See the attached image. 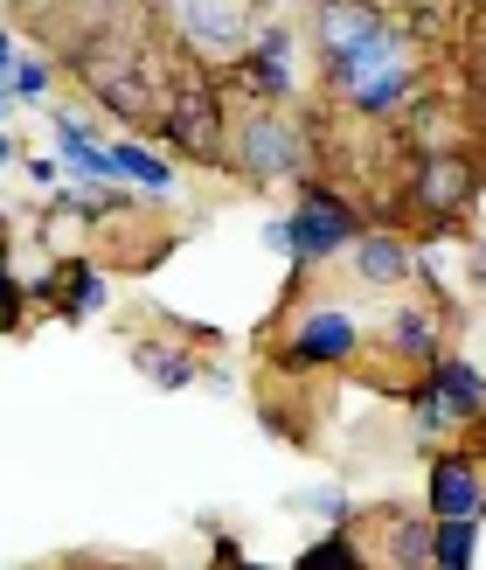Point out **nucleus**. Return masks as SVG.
I'll return each mask as SVG.
<instances>
[{
	"label": "nucleus",
	"mask_w": 486,
	"mask_h": 570,
	"mask_svg": "<svg viewBox=\"0 0 486 570\" xmlns=\"http://www.w3.org/2000/svg\"><path fill=\"white\" fill-rule=\"evenodd\" d=\"M222 167H237L250 188H278V181H306L313 175V132L278 105H257L244 119H230V147H222Z\"/></svg>",
	"instance_id": "1"
},
{
	"label": "nucleus",
	"mask_w": 486,
	"mask_h": 570,
	"mask_svg": "<svg viewBox=\"0 0 486 570\" xmlns=\"http://www.w3.org/2000/svg\"><path fill=\"white\" fill-rule=\"evenodd\" d=\"M285 223H292V272H306V265H327V258H340L355 237H361V216H355V203L340 188H327V181H299V203L285 209Z\"/></svg>",
	"instance_id": "2"
},
{
	"label": "nucleus",
	"mask_w": 486,
	"mask_h": 570,
	"mask_svg": "<svg viewBox=\"0 0 486 570\" xmlns=\"http://www.w3.org/2000/svg\"><path fill=\"white\" fill-rule=\"evenodd\" d=\"M153 126L167 139V154H181V160H222V147H230V105H222L216 83H202V77H188L181 91H167Z\"/></svg>",
	"instance_id": "3"
},
{
	"label": "nucleus",
	"mask_w": 486,
	"mask_h": 570,
	"mask_svg": "<svg viewBox=\"0 0 486 570\" xmlns=\"http://www.w3.org/2000/svg\"><path fill=\"white\" fill-rule=\"evenodd\" d=\"M361 348H368V327L355 306H306L278 348V368H340Z\"/></svg>",
	"instance_id": "4"
},
{
	"label": "nucleus",
	"mask_w": 486,
	"mask_h": 570,
	"mask_svg": "<svg viewBox=\"0 0 486 570\" xmlns=\"http://www.w3.org/2000/svg\"><path fill=\"white\" fill-rule=\"evenodd\" d=\"M473 188H479V167L466 160V154H424L417 167H410V209L432 223V230H452V223L466 216V203H473Z\"/></svg>",
	"instance_id": "5"
},
{
	"label": "nucleus",
	"mask_w": 486,
	"mask_h": 570,
	"mask_svg": "<svg viewBox=\"0 0 486 570\" xmlns=\"http://www.w3.org/2000/svg\"><path fill=\"white\" fill-rule=\"evenodd\" d=\"M237 70H244V91H257L265 105L299 98V36L292 28H257L237 56Z\"/></svg>",
	"instance_id": "6"
},
{
	"label": "nucleus",
	"mask_w": 486,
	"mask_h": 570,
	"mask_svg": "<svg viewBox=\"0 0 486 570\" xmlns=\"http://www.w3.org/2000/svg\"><path fill=\"white\" fill-rule=\"evenodd\" d=\"M432 522H479L486 515V460L479 452H432Z\"/></svg>",
	"instance_id": "7"
},
{
	"label": "nucleus",
	"mask_w": 486,
	"mask_h": 570,
	"mask_svg": "<svg viewBox=\"0 0 486 570\" xmlns=\"http://www.w3.org/2000/svg\"><path fill=\"white\" fill-rule=\"evenodd\" d=\"M83 83H91L98 105L119 111V119H153L160 98H167V91H153V83H147V70L132 63V49H119V56H83Z\"/></svg>",
	"instance_id": "8"
},
{
	"label": "nucleus",
	"mask_w": 486,
	"mask_h": 570,
	"mask_svg": "<svg viewBox=\"0 0 486 570\" xmlns=\"http://www.w3.org/2000/svg\"><path fill=\"white\" fill-rule=\"evenodd\" d=\"M175 14H181L188 49H202V56H244V42L257 36L250 0H175Z\"/></svg>",
	"instance_id": "9"
},
{
	"label": "nucleus",
	"mask_w": 486,
	"mask_h": 570,
	"mask_svg": "<svg viewBox=\"0 0 486 570\" xmlns=\"http://www.w3.org/2000/svg\"><path fill=\"white\" fill-rule=\"evenodd\" d=\"M389 14H383V0H313L306 8V42H313V56H340V49H355L361 36H376Z\"/></svg>",
	"instance_id": "10"
},
{
	"label": "nucleus",
	"mask_w": 486,
	"mask_h": 570,
	"mask_svg": "<svg viewBox=\"0 0 486 570\" xmlns=\"http://www.w3.org/2000/svg\"><path fill=\"white\" fill-rule=\"evenodd\" d=\"M383 355L389 362H410V368H432L445 355V313L432 299H404V306H389V321H383Z\"/></svg>",
	"instance_id": "11"
},
{
	"label": "nucleus",
	"mask_w": 486,
	"mask_h": 570,
	"mask_svg": "<svg viewBox=\"0 0 486 570\" xmlns=\"http://www.w3.org/2000/svg\"><path fill=\"white\" fill-rule=\"evenodd\" d=\"M410 91H417V49L389 56V63H376L361 83H348L340 105H348L355 119H396V111H410Z\"/></svg>",
	"instance_id": "12"
},
{
	"label": "nucleus",
	"mask_w": 486,
	"mask_h": 570,
	"mask_svg": "<svg viewBox=\"0 0 486 570\" xmlns=\"http://www.w3.org/2000/svg\"><path fill=\"white\" fill-rule=\"evenodd\" d=\"M424 383L438 390V404L452 411V424H486V368L473 355H438L432 368H424Z\"/></svg>",
	"instance_id": "13"
},
{
	"label": "nucleus",
	"mask_w": 486,
	"mask_h": 570,
	"mask_svg": "<svg viewBox=\"0 0 486 570\" xmlns=\"http://www.w3.org/2000/svg\"><path fill=\"white\" fill-rule=\"evenodd\" d=\"M348 250H355V278H361V285H376V293H389V285L417 278V244H410V237H396V230H361Z\"/></svg>",
	"instance_id": "14"
},
{
	"label": "nucleus",
	"mask_w": 486,
	"mask_h": 570,
	"mask_svg": "<svg viewBox=\"0 0 486 570\" xmlns=\"http://www.w3.org/2000/svg\"><path fill=\"white\" fill-rule=\"evenodd\" d=\"M417 42H410V28H396V21H383L376 28V36H361L355 49H340V56H327V91L340 98V91H348V83H361L368 70H376V63H389V56H410Z\"/></svg>",
	"instance_id": "15"
},
{
	"label": "nucleus",
	"mask_w": 486,
	"mask_h": 570,
	"mask_svg": "<svg viewBox=\"0 0 486 570\" xmlns=\"http://www.w3.org/2000/svg\"><path fill=\"white\" fill-rule=\"evenodd\" d=\"M49 139H56V154H63V175L111 181V139H98L77 111H49Z\"/></svg>",
	"instance_id": "16"
},
{
	"label": "nucleus",
	"mask_w": 486,
	"mask_h": 570,
	"mask_svg": "<svg viewBox=\"0 0 486 570\" xmlns=\"http://www.w3.org/2000/svg\"><path fill=\"white\" fill-rule=\"evenodd\" d=\"M111 181H126V188H147V195H175L181 175H175V160H160L147 139H111Z\"/></svg>",
	"instance_id": "17"
},
{
	"label": "nucleus",
	"mask_w": 486,
	"mask_h": 570,
	"mask_svg": "<svg viewBox=\"0 0 486 570\" xmlns=\"http://www.w3.org/2000/svg\"><path fill=\"white\" fill-rule=\"evenodd\" d=\"M432 563L438 570H473L479 563V522H432Z\"/></svg>",
	"instance_id": "18"
},
{
	"label": "nucleus",
	"mask_w": 486,
	"mask_h": 570,
	"mask_svg": "<svg viewBox=\"0 0 486 570\" xmlns=\"http://www.w3.org/2000/svg\"><path fill=\"white\" fill-rule=\"evenodd\" d=\"M132 362L147 368V376H153L160 390H188L195 376H202V362H195L188 348H147V341H139V348H132Z\"/></svg>",
	"instance_id": "19"
},
{
	"label": "nucleus",
	"mask_w": 486,
	"mask_h": 570,
	"mask_svg": "<svg viewBox=\"0 0 486 570\" xmlns=\"http://www.w3.org/2000/svg\"><path fill=\"white\" fill-rule=\"evenodd\" d=\"M355 563H361V550H355L348 522H327V535H313L299 550V570H355Z\"/></svg>",
	"instance_id": "20"
},
{
	"label": "nucleus",
	"mask_w": 486,
	"mask_h": 570,
	"mask_svg": "<svg viewBox=\"0 0 486 570\" xmlns=\"http://www.w3.org/2000/svg\"><path fill=\"white\" fill-rule=\"evenodd\" d=\"M410 432H417V445H438V439L459 432V424H452V411L438 404V390H432V383H417V390H410Z\"/></svg>",
	"instance_id": "21"
},
{
	"label": "nucleus",
	"mask_w": 486,
	"mask_h": 570,
	"mask_svg": "<svg viewBox=\"0 0 486 570\" xmlns=\"http://www.w3.org/2000/svg\"><path fill=\"white\" fill-rule=\"evenodd\" d=\"M105 306V272L98 265H70L63 278V321H83V313H98Z\"/></svg>",
	"instance_id": "22"
},
{
	"label": "nucleus",
	"mask_w": 486,
	"mask_h": 570,
	"mask_svg": "<svg viewBox=\"0 0 486 570\" xmlns=\"http://www.w3.org/2000/svg\"><path fill=\"white\" fill-rule=\"evenodd\" d=\"M49 83H56V70L42 63V56H14V70H8V91H14V105H42L49 98Z\"/></svg>",
	"instance_id": "23"
},
{
	"label": "nucleus",
	"mask_w": 486,
	"mask_h": 570,
	"mask_svg": "<svg viewBox=\"0 0 486 570\" xmlns=\"http://www.w3.org/2000/svg\"><path fill=\"white\" fill-rule=\"evenodd\" d=\"M389 563H410V570L432 563V522H396L389 529Z\"/></svg>",
	"instance_id": "24"
},
{
	"label": "nucleus",
	"mask_w": 486,
	"mask_h": 570,
	"mask_svg": "<svg viewBox=\"0 0 486 570\" xmlns=\"http://www.w3.org/2000/svg\"><path fill=\"white\" fill-rule=\"evenodd\" d=\"M299 508H306V515H320V522H355V494H340V488H306Z\"/></svg>",
	"instance_id": "25"
},
{
	"label": "nucleus",
	"mask_w": 486,
	"mask_h": 570,
	"mask_svg": "<svg viewBox=\"0 0 486 570\" xmlns=\"http://www.w3.org/2000/svg\"><path fill=\"white\" fill-rule=\"evenodd\" d=\"M14 313H21V278L8 272V237H0V327H8Z\"/></svg>",
	"instance_id": "26"
},
{
	"label": "nucleus",
	"mask_w": 486,
	"mask_h": 570,
	"mask_svg": "<svg viewBox=\"0 0 486 570\" xmlns=\"http://www.w3.org/2000/svg\"><path fill=\"white\" fill-rule=\"evenodd\" d=\"M257 237H265L271 258H292V223H285V216H265V230H257Z\"/></svg>",
	"instance_id": "27"
},
{
	"label": "nucleus",
	"mask_w": 486,
	"mask_h": 570,
	"mask_svg": "<svg viewBox=\"0 0 486 570\" xmlns=\"http://www.w3.org/2000/svg\"><path fill=\"white\" fill-rule=\"evenodd\" d=\"M21 167H28V181H42V188L63 181V154H36V160H21Z\"/></svg>",
	"instance_id": "28"
},
{
	"label": "nucleus",
	"mask_w": 486,
	"mask_h": 570,
	"mask_svg": "<svg viewBox=\"0 0 486 570\" xmlns=\"http://www.w3.org/2000/svg\"><path fill=\"white\" fill-rule=\"evenodd\" d=\"M14 56H21V49H14V36H8V28H0V77L14 70Z\"/></svg>",
	"instance_id": "29"
},
{
	"label": "nucleus",
	"mask_w": 486,
	"mask_h": 570,
	"mask_svg": "<svg viewBox=\"0 0 486 570\" xmlns=\"http://www.w3.org/2000/svg\"><path fill=\"white\" fill-rule=\"evenodd\" d=\"M14 160V139H8V126H0V167H8Z\"/></svg>",
	"instance_id": "30"
},
{
	"label": "nucleus",
	"mask_w": 486,
	"mask_h": 570,
	"mask_svg": "<svg viewBox=\"0 0 486 570\" xmlns=\"http://www.w3.org/2000/svg\"><path fill=\"white\" fill-rule=\"evenodd\" d=\"M257 8H292V0H257Z\"/></svg>",
	"instance_id": "31"
},
{
	"label": "nucleus",
	"mask_w": 486,
	"mask_h": 570,
	"mask_svg": "<svg viewBox=\"0 0 486 570\" xmlns=\"http://www.w3.org/2000/svg\"><path fill=\"white\" fill-rule=\"evenodd\" d=\"M479 278H486V244H479Z\"/></svg>",
	"instance_id": "32"
},
{
	"label": "nucleus",
	"mask_w": 486,
	"mask_h": 570,
	"mask_svg": "<svg viewBox=\"0 0 486 570\" xmlns=\"http://www.w3.org/2000/svg\"><path fill=\"white\" fill-rule=\"evenodd\" d=\"M383 8H410V0H383Z\"/></svg>",
	"instance_id": "33"
},
{
	"label": "nucleus",
	"mask_w": 486,
	"mask_h": 570,
	"mask_svg": "<svg viewBox=\"0 0 486 570\" xmlns=\"http://www.w3.org/2000/svg\"><path fill=\"white\" fill-rule=\"evenodd\" d=\"M105 8H126V0H105Z\"/></svg>",
	"instance_id": "34"
},
{
	"label": "nucleus",
	"mask_w": 486,
	"mask_h": 570,
	"mask_svg": "<svg viewBox=\"0 0 486 570\" xmlns=\"http://www.w3.org/2000/svg\"><path fill=\"white\" fill-rule=\"evenodd\" d=\"M0 237H8V230H0Z\"/></svg>",
	"instance_id": "35"
}]
</instances>
